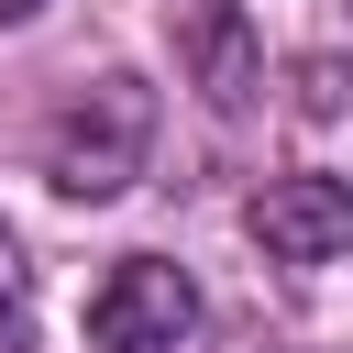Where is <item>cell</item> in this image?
<instances>
[{"label":"cell","mask_w":353,"mask_h":353,"mask_svg":"<svg viewBox=\"0 0 353 353\" xmlns=\"http://www.w3.org/2000/svg\"><path fill=\"white\" fill-rule=\"evenodd\" d=\"M143 154H154V88L132 77V66H110V77H88L55 121H44V188L55 199H121L132 176H143Z\"/></svg>","instance_id":"obj_1"},{"label":"cell","mask_w":353,"mask_h":353,"mask_svg":"<svg viewBox=\"0 0 353 353\" xmlns=\"http://www.w3.org/2000/svg\"><path fill=\"white\" fill-rule=\"evenodd\" d=\"M0 353H22V309L11 298H0Z\"/></svg>","instance_id":"obj_7"},{"label":"cell","mask_w":353,"mask_h":353,"mask_svg":"<svg viewBox=\"0 0 353 353\" xmlns=\"http://www.w3.org/2000/svg\"><path fill=\"white\" fill-rule=\"evenodd\" d=\"M342 99H353V66H342V55H309V66H298V110H320V121H331Z\"/></svg>","instance_id":"obj_5"},{"label":"cell","mask_w":353,"mask_h":353,"mask_svg":"<svg viewBox=\"0 0 353 353\" xmlns=\"http://www.w3.org/2000/svg\"><path fill=\"white\" fill-rule=\"evenodd\" d=\"M176 66H188V88H199L221 121L265 99V44H254L243 0H188V11H176Z\"/></svg>","instance_id":"obj_3"},{"label":"cell","mask_w":353,"mask_h":353,"mask_svg":"<svg viewBox=\"0 0 353 353\" xmlns=\"http://www.w3.org/2000/svg\"><path fill=\"white\" fill-rule=\"evenodd\" d=\"M254 243H265L276 265H331V254L353 243V188H342V176H276V188L254 199Z\"/></svg>","instance_id":"obj_4"},{"label":"cell","mask_w":353,"mask_h":353,"mask_svg":"<svg viewBox=\"0 0 353 353\" xmlns=\"http://www.w3.org/2000/svg\"><path fill=\"white\" fill-rule=\"evenodd\" d=\"M22 287H33V265H22V232H11V221H0V298H11V309H22Z\"/></svg>","instance_id":"obj_6"},{"label":"cell","mask_w":353,"mask_h":353,"mask_svg":"<svg viewBox=\"0 0 353 353\" xmlns=\"http://www.w3.org/2000/svg\"><path fill=\"white\" fill-rule=\"evenodd\" d=\"M33 11H44V0H0V22H33Z\"/></svg>","instance_id":"obj_8"},{"label":"cell","mask_w":353,"mask_h":353,"mask_svg":"<svg viewBox=\"0 0 353 353\" xmlns=\"http://www.w3.org/2000/svg\"><path fill=\"white\" fill-rule=\"evenodd\" d=\"M188 320H199V287H188V265H165V254H121V265L99 276V298H88V342H99V353H176Z\"/></svg>","instance_id":"obj_2"}]
</instances>
